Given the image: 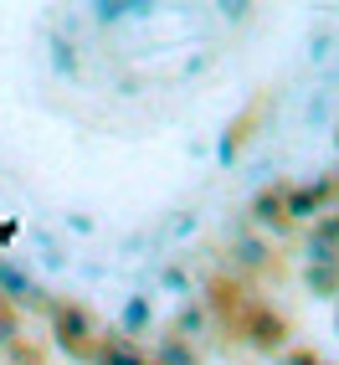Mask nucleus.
<instances>
[{
    "label": "nucleus",
    "instance_id": "obj_1",
    "mask_svg": "<svg viewBox=\"0 0 339 365\" xmlns=\"http://www.w3.org/2000/svg\"><path fill=\"white\" fill-rule=\"evenodd\" d=\"M88 329H93V324H88L83 309H62V314H57V334H62V339H88Z\"/></svg>",
    "mask_w": 339,
    "mask_h": 365
},
{
    "label": "nucleus",
    "instance_id": "obj_2",
    "mask_svg": "<svg viewBox=\"0 0 339 365\" xmlns=\"http://www.w3.org/2000/svg\"><path fill=\"white\" fill-rule=\"evenodd\" d=\"M103 365H144V360H139V355H134L129 345H118L113 355H103Z\"/></svg>",
    "mask_w": 339,
    "mask_h": 365
}]
</instances>
